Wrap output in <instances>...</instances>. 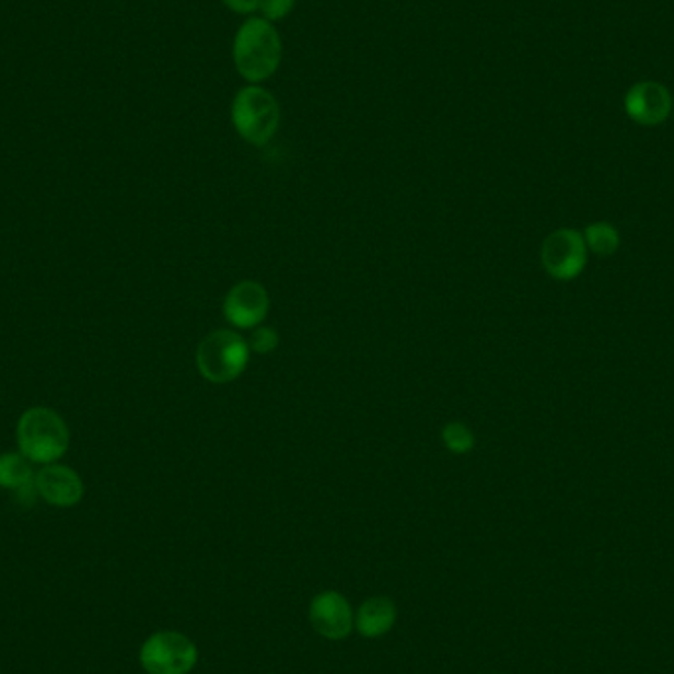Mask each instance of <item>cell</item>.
Returning <instances> with one entry per match:
<instances>
[{"instance_id":"obj_1","label":"cell","mask_w":674,"mask_h":674,"mask_svg":"<svg viewBox=\"0 0 674 674\" xmlns=\"http://www.w3.org/2000/svg\"><path fill=\"white\" fill-rule=\"evenodd\" d=\"M233 66L251 85L275 78L282 61V38L277 26L263 16H248L233 38Z\"/></svg>"},{"instance_id":"obj_2","label":"cell","mask_w":674,"mask_h":674,"mask_svg":"<svg viewBox=\"0 0 674 674\" xmlns=\"http://www.w3.org/2000/svg\"><path fill=\"white\" fill-rule=\"evenodd\" d=\"M16 442L32 464H58L70 448V428L54 408L32 407L19 418Z\"/></svg>"},{"instance_id":"obj_3","label":"cell","mask_w":674,"mask_h":674,"mask_svg":"<svg viewBox=\"0 0 674 674\" xmlns=\"http://www.w3.org/2000/svg\"><path fill=\"white\" fill-rule=\"evenodd\" d=\"M231 123L245 142L265 147L280 127V103L267 88L247 83L231 101Z\"/></svg>"},{"instance_id":"obj_4","label":"cell","mask_w":674,"mask_h":674,"mask_svg":"<svg viewBox=\"0 0 674 674\" xmlns=\"http://www.w3.org/2000/svg\"><path fill=\"white\" fill-rule=\"evenodd\" d=\"M248 358L251 349L247 341L231 329L211 332L196 349L199 375L213 385H225L243 375Z\"/></svg>"},{"instance_id":"obj_5","label":"cell","mask_w":674,"mask_h":674,"mask_svg":"<svg viewBox=\"0 0 674 674\" xmlns=\"http://www.w3.org/2000/svg\"><path fill=\"white\" fill-rule=\"evenodd\" d=\"M198 661V644L179 631H156L140 647V664L147 674H189Z\"/></svg>"},{"instance_id":"obj_6","label":"cell","mask_w":674,"mask_h":674,"mask_svg":"<svg viewBox=\"0 0 674 674\" xmlns=\"http://www.w3.org/2000/svg\"><path fill=\"white\" fill-rule=\"evenodd\" d=\"M541 260L546 272L555 280H574L588 265L584 235L576 229H556L543 243Z\"/></svg>"},{"instance_id":"obj_7","label":"cell","mask_w":674,"mask_h":674,"mask_svg":"<svg viewBox=\"0 0 674 674\" xmlns=\"http://www.w3.org/2000/svg\"><path fill=\"white\" fill-rule=\"evenodd\" d=\"M307 619L327 641H344L356 631V612L348 597L337 590H324L312 597Z\"/></svg>"},{"instance_id":"obj_8","label":"cell","mask_w":674,"mask_h":674,"mask_svg":"<svg viewBox=\"0 0 674 674\" xmlns=\"http://www.w3.org/2000/svg\"><path fill=\"white\" fill-rule=\"evenodd\" d=\"M268 292L255 280H243L231 288L223 300V316L231 326L239 329H253L265 322L268 314Z\"/></svg>"},{"instance_id":"obj_9","label":"cell","mask_w":674,"mask_h":674,"mask_svg":"<svg viewBox=\"0 0 674 674\" xmlns=\"http://www.w3.org/2000/svg\"><path fill=\"white\" fill-rule=\"evenodd\" d=\"M673 109V100L669 90L656 81H641L627 91L625 113L629 119L643 127H654L666 120Z\"/></svg>"},{"instance_id":"obj_10","label":"cell","mask_w":674,"mask_h":674,"mask_svg":"<svg viewBox=\"0 0 674 674\" xmlns=\"http://www.w3.org/2000/svg\"><path fill=\"white\" fill-rule=\"evenodd\" d=\"M38 496L54 507H73L80 503L85 493V486L80 474L63 464L42 466L34 477Z\"/></svg>"},{"instance_id":"obj_11","label":"cell","mask_w":674,"mask_h":674,"mask_svg":"<svg viewBox=\"0 0 674 674\" xmlns=\"http://www.w3.org/2000/svg\"><path fill=\"white\" fill-rule=\"evenodd\" d=\"M397 604L387 595H373L356 609V631L365 639H381L397 624Z\"/></svg>"},{"instance_id":"obj_12","label":"cell","mask_w":674,"mask_h":674,"mask_svg":"<svg viewBox=\"0 0 674 674\" xmlns=\"http://www.w3.org/2000/svg\"><path fill=\"white\" fill-rule=\"evenodd\" d=\"M34 469L32 462L21 452H4L0 454V487L21 491L22 487L34 484Z\"/></svg>"},{"instance_id":"obj_13","label":"cell","mask_w":674,"mask_h":674,"mask_svg":"<svg viewBox=\"0 0 674 674\" xmlns=\"http://www.w3.org/2000/svg\"><path fill=\"white\" fill-rule=\"evenodd\" d=\"M582 235H584L585 247L595 253L597 257H612L614 253H617L619 243H621L619 231L607 221L590 223Z\"/></svg>"},{"instance_id":"obj_14","label":"cell","mask_w":674,"mask_h":674,"mask_svg":"<svg viewBox=\"0 0 674 674\" xmlns=\"http://www.w3.org/2000/svg\"><path fill=\"white\" fill-rule=\"evenodd\" d=\"M442 442L452 454L464 456L476 446V437H474L472 428L464 422H460V420H454V422H448L446 427L442 428Z\"/></svg>"},{"instance_id":"obj_15","label":"cell","mask_w":674,"mask_h":674,"mask_svg":"<svg viewBox=\"0 0 674 674\" xmlns=\"http://www.w3.org/2000/svg\"><path fill=\"white\" fill-rule=\"evenodd\" d=\"M298 0H260L258 12L263 19L277 24V22L288 19L294 9H297Z\"/></svg>"},{"instance_id":"obj_16","label":"cell","mask_w":674,"mask_h":674,"mask_svg":"<svg viewBox=\"0 0 674 674\" xmlns=\"http://www.w3.org/2000/svg\"><path fill=\"white\" fill-rule=\"evenodd\" d=\"M251 353H260V356H268L270 351H275L278 348V332L272 327L258 326L251 341H247Z\"/></svg>"},{"instance_id":"obj_17","label":"cell","mask_w":674,"mask_h":674,"mask_svg":"<svg viewBox=\"0 0 674 674\" xmlns=\"http://www.w3.org/2000/svg\"><path fill=\"white\" fill-rule=\"evenodd\" d=\"M221 2L235 14H255L260 7V0H221Z\"/></svg>"}]
</instances>
